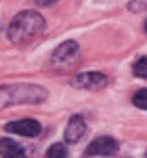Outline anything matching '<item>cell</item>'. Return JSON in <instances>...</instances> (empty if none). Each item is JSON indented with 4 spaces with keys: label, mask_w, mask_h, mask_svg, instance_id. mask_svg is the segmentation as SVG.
<instances>
[{
    "label": "cell",
    "mask_w": 147,
    "mask_h": 158,
    "mask_svg": "<svg viewBox=\"0 0 147 158\" xmlns=\"http://www.w3.org/2000/svg\"><path fill=\"white\" fill-rule=\"evenodd\" d=\"M0 154H2V158H26L28 156V152L20 143H15L11 139H2V141H0Z\"/></svg>",
    "instance_id": "ba28073f"
},
{
    "label": "cell",
    "mask_w": 147,
    "mask_h": 158,
    "mask_svg": "<svg viewBox=\"0 0 147 158\" xmlns=\"http://www.w3.org/2000/svg\"><path fill=\"white\" fill-rule=\"evenodd\" d=\"M134 74L138 76V78H147V56H141V59H136V63H134Z\"/></svg>",
    "instance_id": "8fae6325"
},
{
    "label": "cell",
    "mask_w": 147,
    "mask_h": 158,
    "mask_svg": "<svg viewBox=\"0 0 147 158\" xmlns=\"http://www.w3.org/2000/svg\"><path fill=\"white\" fill-rule=\"evenodd\" d=\"M84 132H87L84 119H82L80 115H74V117L69 119L67 128H65V141H67V143H78V141L84 136Z\"/></svg>",
    "instance_id": "52a82bcc"
},
{
    "label": "cell",
    "mask_w": 147,
    "mask_h": 158,
    "mask_svg": "<svg viewBox=\"0 0 147 158\" xmlns=\"http://www.w3.org/2000/svg\"><path fill=\"white\" fill-rule=\"evenodd\" d=\"M119 149V143L112 136H97L87 147V156H112Z\"/></svg>",
    "instance_id": "5b68a950"
},
{
    "label": "cell",
    "mask_w": 147,
    "mask_h": 158,
    "mask_svg": "<svg viewBox=\"0 0 147 158\" xmlns=\"http://www.w3.org/2000/svg\"><path fill=\"white\" fill-rule=\"evenodd\" d=\"M9 132L22 134V136H39L41 134V126L37 119H18V121H9L5 126Z\"/></svg>",
    "instance_id": "8992f818"
},
{
    "label": "cell",
    "mask_w": 147,
    "mask_h": 158,
    "mask_svg": "<svg viewBox=\"0 0 147 158\" xmlns=\"http://www.w3.org/2000/svg\"><path fill=\"white\" fill-rule=\"evenodd\" d=\"M128 9L130 11H143V9H147V0H130Z\"/></svg>",
    "instance_id": "7c38bea8"
},
{
    "label": "cell",
    "mask_w": 147,
    "mask_h": 158,
    "mask_svg": "<svg viewBox=\"0 0 147 158\" xmlns=\"http://www.w3.org/2000/svg\"><path fill=\"white\" fill-rule=\"evenodd\" d=\"M145 31H147V22H145Z\"/></svg>",
    "instance_id": "5bb4252c"
},
{
    "label": "cell",
    "mask_w": 147,
    "mask_h": 158,
    "mask_svg": "<svg viewBox=\"0 0 147 158\" xmlns=\"http://www.w3.org/2000/svg\"><path fill=\"white\" fill-rule=\"evenodd\" d=\"M46 31V20L37 11H22L9 24V39L13 44H28Z\"/></svg>",
    "instance_id": "6da1fadb"
},
{
    "label": "cell",
    "mask_w": 147,
    "mask_h": 158,
    "mask_svg": "<svg viewBox=\"0 0 147 158\" xmlns=\"http://www.w3.org/2000/svg\"><path fill=\"white\" fill-rule=\"evenodd\" d=\"M78 59H80V46L76 41H65L54 50V54L50 59V65H52V69L65 72V69H71L78 63Z\"/></svg>",
    "instance_id": "3957f363"
},
{
    "label": "cell",
    "mask_w": 147,
    "mask_h": 158,
    "mask_svg": "<svg viewBox=\"0 0 147 158\" xmlns=\"http://www.w3.org/2000/svg\"><path fill=\"white\" fill-rule=\"evenodd\" d=\"M71 85L80 87V89H87V91H100L108 85V78L102 72H82V74H76L71 78Z\"/></svg>",
    "instance_id": "277c9868"
},
{
    "label": "cell",
    "mask_w": 147,
    "mask_h": 158,
    "mask_svg": "<svg viewBox=\"0 0 147 158\" xmlns=\"http://www.w3.org/2000/svg\"><path fill=\"white\" fill-rule=\"evenodd\" d=\"M59 0H37V5L39 7H50V5H56Z\"/></svg>",
    "instance_id": "4fadbf2b"
},
{
    "label": "cell",
    "mask_w": 147,
    "mask_h": 158,
    "mask_svg": "<svg viewBox=\"0 0 147 158\" xmlns=\"http://www.w3.org/2000/svg\"><path fill=\"white\" fill-rule=\"evenodd\" d=\"M67 143V141H65ZM65 143H54L48 147L46 152V158H67V145Z\"/></svg>",
    "instance_id": "9c48e42d"
},
{
    "label": "cell",
    "mask_w": 147,
    "mask_h": 158,
    "mask_svg": "<svg viewBox=\"0 0 147 158\" xmlns=\"http://www.w3.org/2000/svg\"><path fill=\"white\" fill-rule=\"evenodd\" d=\"M48 98V91L37 85H11L2 87V106L9 104H39Z\"/></svg>",
    "instance_id": "7a4b0ae2"
},
{
    "label": "cell",
    "mask_w": 147,
    "mask_h": 158,
    "mask_svg": "<svg viewBox=\"0 0 147 158\" xmlns=\"http://www.w3.org/2000/svg\"><path fill=\"white\" fill-rule=\"evenodd\" d=\"M132 104H134L136 108H143V110H147V89H141V91H136V93L132 95Z\"/></svg>",
    "instance_id": "30bf717a"
}]
</instances>
